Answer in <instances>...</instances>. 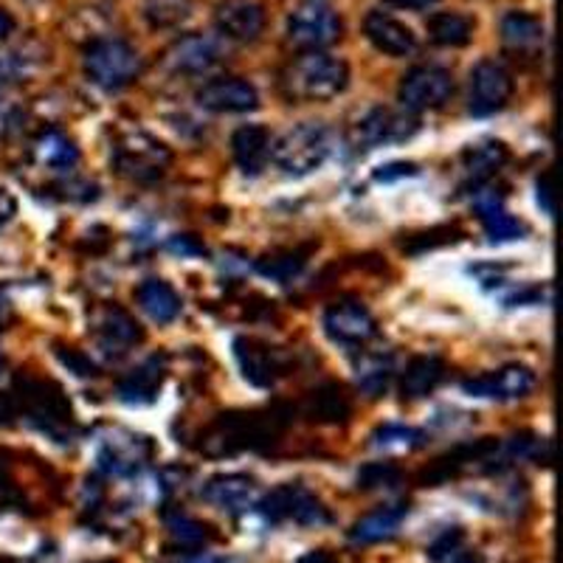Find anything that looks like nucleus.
I'll list each match as a JSON object with an SVG mask.
<instances>
[{
	"mask_svg": "<svg viewBox=\"0 0 563 563\" xmlns=\"http://www.w3.org/2000/svg\"><path fill=\"white\" fill-rule=\"evenodd\" d=\"M20 77H23V63H20L14 54H9V57L0 59V88H7V85L18 82Z\"/></svg>",
	"mask_w": 563,
	"mask_h": 563,
	"instance_id": "ea45409f",
	"label": "nucleus"
},
{
	"mask_svg": "<svg viewBox=\"0 0 563 563\" xmlns=\"http://www.w3.org/2000/svg\"><path fill=\"white\" fill-rule=\"evenodd\" d=\"M420 130V119L409 110L375 108L361 119L358 139L366 147H380V144H400L409 141Z\"/></svg>",
	"mask_w": 563,
	"mask_h": 563,
	"instance_id": "ddd939ff",
	"label": "nucleus"
},
{
	"mask_svg": "<svg viewBox=\"0 0 563 563\" xmlns=\"http://www.w3.org/2000/svg\"><path fill=\"white\" fill-rule=\"evenodd\" d=\"M223 59V52H220V45L209 37H184L173 45V52H169V65H173L178 74H206L214 65Z\"/></svg>",
	"mask_w": 563,
	"mask_h": 563,
	"instance_id": "5701e85b",
	"label": "nucleus"
},
{
	"mask_svg": "<svg viewBox=\"0 0 563 563\" xmlns=\"http://www.w3.org/2000/svg\"><path fill=\"white\" fill-rule=\"evenodd\" d=\"M93 339L108 358H122L135 344H141L144 333L128 310L104 308L93 319Z\"/></svg>",
	"mask_w": 563,
	"mask_h": 563,
	"instance_id": "4468645a",
	"label": "nucleus"
},
{
	"mask_svg": "<svg viewBox=\"0 0 563 563\" xmlns=\"http://www.w3.org/2000/svg\"><path fill=\"white\" fill-rule=\"evenodd\" d=\"M462 541H465V536H462L460 527H454V530H449V532H442L434 544L429 547L431 561H445V558H451L454 552H460Z\"/></svg>",
	"mask_w": 563,
	"mask_h": 563,
	"instance_id": "e433bc0d",
	"label": "nucleus"
},
{
	"mask_svg": "<svg viewBox=\"0 0 563 563\" xmlns=\"http://www.w3.org/2000/svg\"><path fill=\"white\" fill-rule=\"evenodd\" d=\"M167 532L175 544L186 552L200 550V547L211 538L209 527L200 525V521L192 519V516H186V512H173V516H167Z\"/></svg>",
	"mask_w": 563,
	"mask_h": 563,
	"instance_id": "f704fd0d",
	"label": "nucleus"
},
{
	"mask_svg": "<svg viewBox=\"0 0 563 563\" xmlns=\"http://www.w3.org/2000/svg\"><path fill=\"white\" fill-rule=\"evenodd\" d=\"M184 563H223V561H220V558H214V555H209V552L192 550Z\"/></svg>",
	"mask_w": 563,
	"mask_h": 563,
	"instance_id": "de8ad7c7",
	"label": "nucleus"
},
{
	"mask_svg": "<svg viewBox=\"0 0 563 563\" xmlns=\"http://www.w3.org/2000/svg\"><path fill=\"white\" fill-rule=\"evenodd\" d=\"M538 203H541V209H544V214H555V203H552V173H544L541 178H538Z\"/></svg>",
	"mask_w": 563,
	"mask_h": 563,
	"instance_id": "a19ab883",
	"label": "nucleus"
},
{
	"mask_svg": "<svg viewBox=\"0 0 563 563\" xmlns=\"http://www.w3.org/2000/svg\"><path fill=\"white\" fill-rule=\"evenodd\" d=\"M409 175H417V164H411V161H391V164H386V167H378L375 180H384V184H389V180L409 178Z\"/></svg>",
	"mask_w": 563,
	"mask_h": 563,
	"instance_id": "58836bf2",
	"label": "nucleus"
},
{
	"mask_svg": "<svg viewBox=\"0 0 563 563\" xmlns=\"http://www.w3.org/2000/svg\"><path fill=\"white\" fill-rule=\"evenodd\" d=\"M32 155L40 167L57 169V173H68V169L77 167L79 150L77 144L63 135L59 130H45L37 135V141L32 144Z\"/></svg>",
	"mask_w": 563,
	"mask_h": 563,
	"instance_id": "a878e982",
	"label": "nucleus"
},
{
	"mask_svg": "<svg viewBox=\"0 0 563 563\" xmlns=\"http://www.w3.org/2000/svg\"><path fill=\"white\" fill-rule=\"evenodd\" d=\"M150 454V445L144 437H128V442L122 440H110L108 445L99 454V462H102L104 471L115 476H130L139 474V467L144 465Z\"/></svg>",
	"mask_w": 563,
	"mask_h": 563,
	"instance_id": "cd10ccee",
	"label": "nucleus"
},
{
	"mask_svg": "<svg viewBox=\"0 0 563 563\" xmlns=\"http://www.w3.org/2000/svg\"><path fill=\"white\" fill-rule=\"evenodd\" d=\"M395 358L378 352V355H366L358 366H355V384L366 397H380L389 391L391 380H395Z\"/></svg>",
	"mask_w": 563,
	"mask_h": 563,
	"instance_id": "2f4dec72",
	"label": "nucleus"
},
{
	"mask_svg": "<svg viewBox=\"0 0 563 563\" xmlns=\"http://www.w3.org/2000/svg\"><path fill=\"white\" fill-rule=\"evenodd\" d=\"M305 415L316 422H344L352 415L350 395L339 384L319 386L305 397Z\"/></svg>",
	"mask_w": 563,
	"mask_h": 563,
	"instance_id": "c756f323",
	"label": "nucleus"
},
{
	"mask_svg": "<svg viewBox=\"0 0 563 563\" xmlns=\"http://www.w3.org/2000/svg\"><path fill=\"white\" fill-rule=\"evenodd\" d=\"M333 153V133L324 124H299L271 144V161L285 175H310Z\"/></svg>",
	"mask_w": 563,
	"mask_h": 563,
	"instance_id": "7ed1b4c3",
	"label": "nucleus"
},
{
	"mask_svg": "<svg viewBox=\"0 0 563 563\" xmlns=\"http://www.w3.org/2000/svg\"><path fill=\"white\" fill-rule=\"evenodd\" d=\"M169 249L180 251V254H189V251H192V254H198V251H203L200 245H192V238H175L173 243H169Z\"/></svg>",
	"mask_w": 563,
	"mask_h": 563,
	"instance_id": "49530a36",
	"label": "nucleus"
},
{
	"mask_svg": "<svg viewBox=\"0 0 563 563\" xmlns=\"http://www.w3.org/2000/svg\"><path fill=\"white\" fill-rule=\"evenodd\" d=\"M299 563H339V561H335V558L330 555V552L321 550V552H310V555L301 558Z\"/></svg>",
	"mask_w": 563,
	"mask_h": 563,
	"instance_id": "09e8293b",
	"label": "nucleus"
},
{
	"mask_svg": "<svg viewBox=\"0 0 563 563\" xmlns=\"http://www.w3.org/2000/svg\"><path fill=\"white\" fill-rule=\"evenodd\" d=\"M271 133L263 124H245L231 135V153L245 175H260L271 161Z\"/></svg>",
	"mask_w": 563,
	"mask_h": 563,
	"instance_id": "4be33fe9",
	"label": "nucleus"
},
{
	"mask_svg": "<svg viewBox=\"0 0 563 563\" xmlns=\"http://www.w3.org/2000/svg\"><path fill=\"white\" fill-rule=\"evenodd\" d=\"M476 23L462 12H437L429 18V37L442 48H462L474 37Z\"/></svg>",
	"mask_w": 563,
	"mask_h": 563,
	"instance_id": "7c9ffc66",
	"label": "nucleus"
},
{
	"mask_svg": "<svg viewBox=\"0 0 563 563\" xmlns=\"http://www.w3.org/2000/svg\"><path fill=\"white\" fill-rule=\"evenodd\" d=\"M344 32L339 12L327 0H301L288 18V40L301 52H324Z\"/></svg>",
	"mask_w": 563,
	"mask_h": 563,
	"instance_id": "423d86ee",
	"label": "nucleus"
},
{
	"mask_svg": "<svg viewBox=\"0 0 563 563\" xmlns=\"http://www.w3.org/2000/svg\"><path fill=\"white\" fill-rule=\"evenodd\" d=\"M512 97V77L505 65L496 59H482L471 70V85H467V110L479 119L499 113Z\"/></svg>",
	"mask_w": 563,
	"mask_h": 563,
	"instance_id": "1a4fd4ad",
	"label": "nucleus"
},
{
	"mask_svg": "<svg viewBox=\"0 0 563 563\" xmlns=\"http://www.w3.org/2000/svg\"><path fill=\"white\" fill-rule=\"evenodd\" d=\"M454 97V77L442 65H417L400 79L397 99L409 113H422V110H437Z\"/></svg>",
	"mask_w": 563,
	"mask_h": 563,
	"instance_id": "6e6552de",
	"label": "nucleus"
},
{
	"mask_svg": "<svg viewBox=\"0 0 563 563\" xmlns=\"http://www.w3.org/2000/svg\"><path fill=\"white\" fill-rule=\"evenodd\" d=\"M372 449L384 451V454H411V451L426 445V434L411 426H400V422H386L380 429L372 431L369 437Z\"/></svg>",
	"mask_w": 563,
	"mask_h": 563,
	"instance_id": "473e14b6",
	"label": "nucleus"
},
{
	"mask_svg": "<svg viewBox=\"0 0 563 563\" xmlns=\"http://www.w3.org/2000/svg\"><path fill=\"white\" fill-rule=\"evenodd\" d=\"M14 29H18V23H14L12 14H9L7 9H0V43L12 37Z\"/></svg>",
	"mask_w": 563,
	"mask_h": 563,
	"instance_id": "c03bdc74",
	"label": "nucleus"
},
{
	"mask_svg": "<svg viewBox=\"0 0 563 563\" xmlns=\"http://www.w3.org/2000/svg\"><path fill=\"white\" fill-rule=\"evenodd\" d=\"M57 355H59V361H63V364L68 366L70 372H77L79 378H93V375H97V364H93V361H90V358H85V355L79 350H70V346H68V352L57 350Z\"/></svg>",
	"mask_w": 563,
	"mask_h": 563,
	"instance_id": "4c0bfd02",
	"label": "nucleus"
},
{
	"mask_svg": "<svg viewBox=\"0 0 563 563\" xmlns=\"http://www.w3.org/2000/svg\"><path fill=\"white\" fill-rule=\"evenodd\" d=\"M173 153H169L158 139H153L144 130H130L113 147V167L122 178L135 184H153L167 173Z\"/></svg>",
	"mask_w": 563,
	"mask_h": 563,
	"instance_id": "20e7f679",
	"label": "nucleus"
},
{
	"mask_svg": "<svg viewBox=\"0 0 563 563\" xmlns=\"http://www.w3.org/2000/svg\"><path fill=\"white\" fill-rule=\"evenodd\" d=\"M350 85V65L327 52H305L282 70V90L299 102H327Z\"/></svg>",
	"mask_w": 563,
	"mask_h": 563,
	"instance_id": "f257e3e1",
	"label": "nucleus"
},
{
	"mask_svg": "<svg viewBox=\"0 0 563 563\" xmlns=\"http://www.w3.org/2000/svg\"><path fill=\"white\" fill-rule=\"evenodd\" d=\"M214 29L231 43H256L265 32V9L256 0H225L214 12Z\"/></svg>",
	"mask_w": 563,
	"mask_h": 563,
	"instance_id": "2eb2a0df",
	"label": "nucleus"
},
{
	"mask_svg": "<svg viewBox=\"0 0 563 563\" xmlns=\"http://www.w3.org/2000/svg\"><path fill=\"white\" fill-rule=\"evenodd\" d=\"M203 499L209 505L220 507L229 512H243L254 507L256 501V485L251 476L245 474H220L211 476L203 487Z\"/></svg>",
	"mask_w": 563,
	"mask_h": 563,
	"instance_id": "6ab92c4d",
	"label": "nucleus"
},
{
	"mask_svg": "<svg viewBox=\"0 0 563 563\" xmlns=\"http://www.w3.org/2000/svg\"><path fill=\"white\" fill-rule=\"evenodd\" d=\"M536 372L525 364H507L493 375L462 380V391L471 397H490V400H519L536 389Z\"/></svg>",
	"mask_w": 563,
	"mask_h": 563,
	"instance_id": "9b49d317",
	"label": "nucleus"
},
{
	"mask_svg": "<svg viewBox=\"0 0 563 563\" xmlns=\"http://www.w3.org/2000/svg\"><path fill=\"white\" fill-rule=\"evenodd\" d=\"M499 32L505 45L512 48V52H532L547 37V29L541 23V18H536L530 12H507L501 18Z\"/></svg>",
	"mask_w": 563,
	"mask_h": 563,
	"instance_id": "c85d7f7f",
	"label": "nucleus"
},
{
	"mask_svg": "<svg viewBox=\"0 0 563 563\" xmlns=\"http://www.w3.org/2000/svg\"><path fill=\"white\" fill-rule=\"evenodd\" d=\"M135 301H139V308L155 321V324H169L180 316V308H184V301L180 296L175 294V288L169 282L164 279H144L135 290Z\"/></svg>",
	"mask_w": 563,
	"mask_h": 563,
	"instance_id": "b1692460",
	"label": "nucleus"
},
{
	"mask_svg": "<svg viewBox=\"0 0 563 563\" xmlns=\"http://www.w3.org/2000/svg\"><path fill=\"white\" fill-rule=\"evenodd\" d=\"M198 104L209 113H251L260 108V93L249 79L220 77L206 82L195 93Z\"/></svg>",
	"mask_w": 563,
	"mask_h": 563,
	"instance_id": "f8f14e48",
	"label": "nucleus"
},
{
	"mask_svg": "<svg viewBox=\"0 0 563 563\" xmlns=\"http://www.w3.org/2000/svg\"><path fill=\"white\" fill-rule=\"evenodd\" d=\"M507 158H510V153H507L505 141H479V144H471L462 153V169L467 173V178L479 186L499 173Z\"/></svg>",
	"mask_w": 563,
	"mask_h": 563,
	"instance_id": "393cba45",
	"label": "nucleus"
},
{
	"mask_svg": "<svg viewBox=\"0 0 563 563\" xmlns=\"http://www.w3.org/2000/svg\"><path fill=\"white\" fill-rule=\"evenodd\" d=\"M476 211H479L482 223H485L487 238L493 243H505V240H521L527 234V225L519 218H512L505 209V198L496 195L493 189L476 192Z\"/></svg>",
	"mask_w": 563,
	"mask_h": 563,
	"instance_id": "412c9836",
	"label": "nucleus"
},
{
	"mask_svg": "<svg viewBox=\"0 0 563 563\" xmlns=\"http://www.w3.org/2000/svg\"><path fill=\"white\" fill-rule=\"evenodd\" d=\"M442 378H445V361L437 358V355H420L406 366L404 378H400V391L409 400H420V397H429L442 384Z\"/></svg>",
	"mask_w": 563,
	"mask_h": 563,
	"instance_id": "bb28decb",
	"label": "nucleus"
},
{
	"mask_svg": "<svg viewBox=\"0 0 563 563\" xmlns=\"http://www.w3.org/2000/svg\"><path fill=\"white\" fill-rule=\"evenodd\" d=\"M14 119H18V113H14L12 108H3V104H0V135H7L9 130L14 128Z\"/></svg>",
	"mask_w": 563,
	"mask_h": 563,
	"instance_id": "a18cd8bd",
	"label": "nucleus"
},
{
	"mask_svg": "<svg viewBox=\"0 0 563 563\" xmlns=\"http://www.w3.org/2000/svg\"><path fill=\"white\" fill-rule=\"evenodd\" d=\"M324 333L344 346H364L378 335V321L355 299H341L324 310Z\"/></svg>",
	"mask_w": 563,
	"mask_h": 563,
	"instance_id": "9d476101",
	"label": "nucleus"
},
{
	"mask_svg": "<svg viewBox=\"0 0 563 563\" xmlns=\"http://www.w3.org/2000/svg\"><path fill=\"white\" fill-rule=\"evenodd\" d=\"M404 482V471L391 462H369L358 471V487L361 490H395Z\"/></svg>",
	"mask_w": 563,
	"mask_h": 563,
	"instance_id": "c9c22d12",
	"label": "nucleus"
},
{
	"mask_svg": "<svg viewBox=\"0 0 563 563\" xmlns=\"http://www.w3.org/2000/svg\"><path fill=\"white\" fill-rule=\"evenodd\" d=\"M14 415H26L40 431L52 434L54 440H65L70 431V406L63 391L45 380H26L12 395Z\"/></svg>",
	"mask_w": 563,
	"mask_h": 563,
	"instance_id": "39448f33",
	"label": "nucleus"
},
{
	"mask_svg": "<svg viewBox=\"0 0 563 563\" xmlns=\"http://www.w3.org/2000/svg\"><path fill=\"white\" fill-rule=\"evenodd\" d=\"M406 516H409V507L406 505L378 507V510L366 512L364 519H358L355 525H352L350 541L352 544H361V547L389 541V538H395L397 532H400Z\"/></svg>",
	"mask_w": 563,
	"mask_h": 563,
	"instance_id": "aec40b11",
	"label": "nucleus"
},
{
	"mask_svg": "<svg viewBox=\"0 0 563 563\" xmlns=\"http://www.w3.org/2000/svg\"><path fill=\"white\" fill-rule=\"evenodd\" d=\"M386 7L395 9H409V12H422V9H431L437 0H384Z\"/></svg>",
	"mask_w": 563,
	"mask_h": 563,
	"instance_id": "37998d69",
	"label": "nucleus"
},
{
	"mask_svg": "<svg viewBox=\"0 0 563 563\" xmlns=\"http://www.w3.org/2000/svg\"><path fill=\"white\" fill-rule=\"evenodd\" d=\"M308 265V254L305 251H279V254H271L263 256L260 263H256V271L265 276V279H274V282H290L305 271Z\"/></svg>",
	"mask_w": 563,
	"mask_h": 563,
	"instance_id": "72a5a7b5",
	"label": "nucleus"
},
{
	"mask_svg": "<svg viewBox=\"0 0 563 563\" xmlns=\"http://www.w3.org/2000/svg\"><path fill=\"white\" fill-rule=\"evenodd\" d=\"M164 378H167V358L164 355H150L135 369H130L128 378H122V384H119V400L128 406L153 404L155 397H158Z\"/></svg>",
	"mask_w": 563,
	"mask_h": 563,
	"instance_id": "a211bd4d",
	"label": "nucleus"
},
{
	"mask_svg": "<svg viewBox=\"0 0 563 563\" xmlns=\"http://www.w3.org/2000/svg\"><path fill=\"white\" fill-rule=\"evenodd\" d=\"M256 507L274 525H282V521H290V525L299 527L330 525V512H327L324 501L319 496H313L305 485L276 487Z\"/></svg>",
	"mask_w": 563,
	"mask_h": 563,
	"instance_id": "0eeeda50",
	"label": "nucleus"
},
{
	"mask_svg": "<svg viewBox=\"0 0 563 563\" xmlns=\"http://www.w3.org/2000/svg\"><path fill=\"white\" fill-rule=\"evenodd\" d=\"M456 563H482V558L479 555H467V558H462V561H456Z\"/></svg>",
	"mask_w": 563,
	"mask_h": 563,
	"instance_id": "8fccbe9b",
	"label": "nucleus"
},
{
	"mask_svg": "<svg viewBox=\"0 0 563 563\" xmlns=\"http://www.w3.org/2000/svg\"><path fill=\"white\" fill-rule=\"evenodd\" d=\"M364 34L386 57H411L417 52V37L406 23L386 12H369L364 20Z\"/></svg>",
	"mask_w": 563,
	"mask_h": 563,
	"instance_id": "f3484780",
	"label": "nucleus"
},
{
	"mask_svg": "<svg viewBox=\"0 0 563 563\" xmlns=\"http://www.w3.org/2000/svg\"><path fill=\"white\" fill-rule=\"evenodd\" d=\"M18 214V200L9 192L7 186H0V229L7 223H12V218Z\"/></svg>",
	"mask_w": 563,
	"mask_h": 563,
	"instance_id": "79ce46f5",
	"label": "nucleus"
},
{
	"mask_svg": "<svg viewBox=\"0 0 563 563\" xmlns=\"http://www.w3.org/2000/svg\"><path fill=\"white\" fill-rule=\"evenodd\" d=\"M234 355H238L245 380H251L254 386H271L285 375V355L265 341L238 339Z\"/></svg>",
	"mask_w": 563,
	"mask_h": 563,
	"instance_id": "dca6fc26",
	"label": "nucleus"
},
{
	"mask_svg": "<svg viewBox=\"0 0 563 563\" xmlns=\"http://www.w3.org/2000/svg\"><path fill=\"white\" fill-rule=\"evenodd\" d=\"M141 68L144 65H141L139 52L119 37L93 40L82 54V70L88 82L110 93L130 88L141 77Z\"/></svg>",
	"mask_w": 563,
	"mask_h": 563,
	"instance_id": "f03ea898",
	"label": "nucleus"
}]
</instances>
